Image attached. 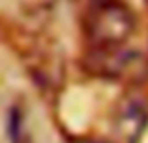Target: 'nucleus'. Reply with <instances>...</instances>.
I'll return each mask as SVG.
<instances>
[{
    "mask_svg": "<svg viewBox=\"0 0 148 143\" xmlns=\"http://www.w3.org/2000/svg\"><path fill=\"white\" fill-rule=\"evenodd\" d=\"M135 30L133 11L120 0L90 8L84 23V36L88 47L124 45Z\"/></svg>",
    "mask_w": 148,
    "mask_h": 143,
    "instance_id": "nucleus-1",
    "label": "nucleus"
},
{
    "mask_svg": "<svg viewBox=\"0 0 148 143\" xmlns=\"http://www.w3.org/2000/svg\"><path fill=\"white\" fill-rule=\"evenodd\" d=\"M139 57L124 45H107V47H88L83 59V66L90 75L103 79H120L137 64Z\"/></svg>",
    "mask_w": 148,
    "mask_h": 143,
    "instance_id": "nucleus-2",
    "label": "nucleus"
},
{
    "mask_svg": "<svg viewBox=\"0 0 148 143\" xmlns=\"http://www.w3.org/2000/svg\"><path fill=\"white\" fill-rule=\"evenodd\" d=\"M146 121H148V111L145 102H141L137 96H131L120 104L116 130H118V134H122L126 141L135 143L145 130Z\"/></svg>",
    "mask_w": 148,
    "mask_h": 143,
    "instance_id": "nucleus-3",
    "label": "nucleus"
},
{
    "mask_svg": "<svg viewBox=\"0 0 148 143\" xmlns=\"http://www.w3.org/2000/svg\"><path fill=\"white\" fill-rule=\"evenodd\" d=\"M90 4V8H96V6H101V4H107V2H112V0H86Z\"/></svg>",
    "mask_w": 148,
    "mask_h": 143,
    "instance_id": "nucleus-4",
    "label": "nucleus"
}]
</instances>
